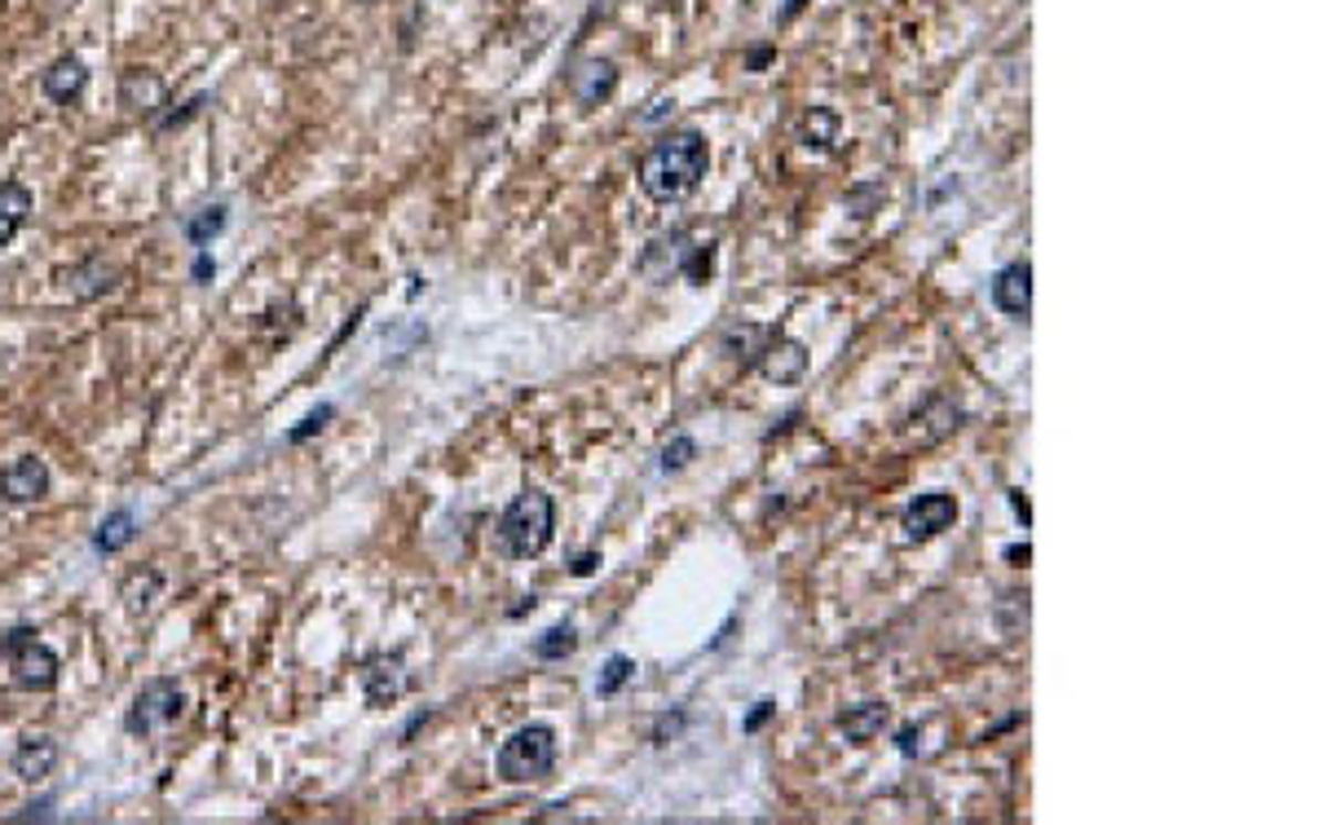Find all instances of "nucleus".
Returning <instances> with one entry per match:
<instances>
[{"label": "nucleus", "mask_w": 1323, "mask_h": 825, "mask_svg": "<svg viewBox=\"0 0 1323 825\" xmlns=\"http://www.w3.org/2000/svg\"><path fill=\"white\" fill-rule=\"evenodd\" d=\"M181 711H186V693H181V685L168 680V676H159V680H146V685L137 689V698H133L124 724H128L133 738H159L164 729H173V724L181 720Z\"/></svg>", "instance_id": "obj_5"}, {"label": "nucleus", "mask_w": 1323, "mask_h": 825, "mask_svg": "<svg viewBox=\"0 0 1323 825\" xmlns=\"http://www.w3.org/2000/svg\"><path fill=\"white\" fill-rule=\"evenodd\" d=\"M658 4H662V0H658Z\"/></svg>", "instance_id": "obj_31"}, {"label": "nucleus", "mask_w": 1323, "mask_h": 825, "mask_svg": "<svg viewBox=\"0 0 1323 825\" xmlns=\"http://www.w3.org/2000/svg\"><path fill=\"white\" fill-rule=\"evenodd\" d=\"M808 367V349L799 341H777L772 349H763V376L777 385H794Z\"/></svg>", "instance_id": "obj_13"}, {"label": "nucleus", "mask_w": 1323, "mask_h": 825, "mask_svg": "<svg viewBox=\"0 0 1323 825\" xmlns=\"http://www.w3.org/2000/svg\"><path fill=\"white\" fill-rule=\"evenodd\" d=\"M221 230H226V208H221V203H212V208H204V212H195V217L186 221V239H190V248H208Z\"/></svg>", "instance_id": "obj_19"}, {"label": "nucleus", "mask_w": 1323, "mask_h": 825, "mask_svg": "<svg viewBox=\"0 0 1323 825\" xmlns=\"http://www.w3.org/2000/svg\"><path fill=\"white\" fill-rule=\"evenodd\" d=\"M592 570H596V556H592V552H587V556H583V561H579V565H574V574H579V578H583V574H592Z\"/></svg>", "instance_id": "obj_27"}, {"label": "nucleus", "mask_w": 1323, "mask_h": 825, "mask_svg": "<svg viewBox=\"0 0 1323 825\" xmlns=\"http://www.w3.org/2000/svg\"><path fill=\"white\" fill-rule=\"evenodd\" d=\"M992 305L1010 318H1028L1032 310V265L1028 261H1014L1006 270H997L992 279Z\"/></svg>", "instance_id": "obj_7"}, {"label": "nucleus", "mask_w": 1323, "mask_h": 825, "mask_svg": "<svg viewBox=\"0 0 1323 825\" xmlns=\"http://www.w3.org/2000/svg\"><path fill=\"white\" fill-rule=\"evenodd\" d=\"M397 667H402L397 658H379V662L366 667V702L371 707L397 702V693H402V671Z\"/></svg>", "instance_id": "obj_17"}, {"label": "nucleus", "mask_w": 1323, "mask_h": 825, "mask_svg": "<svg viewBox=\"0 0 1323 825\" xmlns=\"http://www.w3.org/2000/svg\"><path fill=\"white\" fill-rule=\"evenodd\" d=\"M212 274V261L208 257H199V265H195V279H208Z\"/></svg>", "instance_id": "obj_30"}, {"label": "nucleus", "mask_w": 1323, "mask_h": 825, "mask_svg": "<svg viewBox=\"0 0 1323 825\" xmlns=\"http://www.w3.org/2000/svg\"><path fill=\"white\" fill-rule=\"evenodd\" d=\"M27 217H31V190L22 181H0V248L13 243Z\"/></svg>", "instance_id": "obj_14"}, {"label": "nucleus", "mask_w": 1323, "mask_h": 825, "mask_svg": "<svg viewBox=\"0 0 1323 825\" xmlns=\"http://www.w3.org/2000/svg\"><path fill=\"white\" fill-rule=\"evenodd\" d=\"M614 88H618V71H614V62H587L583 71H574V93H579L583 106L605 102Z\"/></svg>", "instance_id": "obj_15"}, {"label": "nucleus", "mask_w": 1323, "mask_h": 825, "mask_svg": "<svg viewBox=\"0 0 1323 825\" xmlns=\"http://www.w3.org/2000/svg\"><path fill=\"white\" fill-rule=\"evenodd\" d=\"M1006 561H1028V543H1023V547H1019V543L1006 547Z\"/></svg>", "instance_id": "obj_28"}, {"label": "nucleus", "mask_w": 1323, "mask_h": 825, "mask_svg": "<svg viewBox=\"0 0 1323 825\" xmlns=\"http://www.w3.org/2000/svg\"><path fill=\"white\" fill-rule=\"evenodd\" d=\"M164 587V574L159 570H142V574H133L128 583H124V605H128V614H146L150 609V596Z\"/></svg>", "instance_id": "obj_20"}, {"label": "nucleus", "mask_w": 1323, "mask_h": 825, "mask_svg": "<svg viewBox=\"0 0 1323 825\" xmlns=\"http://www.w3.org/2000/svg\"><path fill=\"white\" fill-rule=\"evenodd\" d=\"M115 283H119V270H115V265H106L102 257H88V261H80V265L66 274V288H71V296H75V301H93V296L111 292Z\"/></svg>", "instance_id": "obj_11"}, {"label": "nucleus", "mask_w": 1323, "mask_h": 825, "mask_svg": "<svg viewBox=\"0 0 1323 825\" xmlns=\"http://www.w3.org/2000/svg\"><path fill=\"white\" fill-rule=\"evenodd\" d=\"M706 137L684 128V133H666L662 142H654L640 159V190L654 199V203H679L688 199L701 177H706Z\"/></svg>", "instance_id": "obj_1"}, {"label": "nucleus", "mask_w": 1323, "mask_h": 825, "mask_svg": "<svg viewBox=\"0 0 1323 825\" xmlns=\"http://www.w3.org/2000/svg\"><path fill=\"white\" fill-rule=\"evenodd\" d=\"M632 676H636V662H632V658H623V654H614V658L605 662V676H601L596 693H601V698H614V693H618V689H623Z\"/></svg>", "instance_id": "obj_22"}, {"label": "nucleus", "mask_w": 1323, "mask_h": 825, "mask_svg": "<svg viewBox=\"0 0 1323 825\" xmlns=\"http://www.w3.org/2000/svg\"><path fill=\"white\" fill-rule=\"evenodd\" d=\"M133 534H137V516L128 512V508H115L102 525H97V534H93V547L102 552V556H115V552H124L128 543H133Z\"/></svg>", "instance_id": "obj_16"}, {"label": "nucleus", "mask_w": 1323, "mask_h": 825, "mask_svg": "<svg viewBox=\"0 0 1323 825\" xmlns=\"http://www.w3.org/2000/svg\"><path fill=\"white\" fill-rule=\"evenodd\" d=\"M53 769H58V742H53V738H22V742H18V751H13V773H18V782L35 786V782H44Z\"/></svg>", "instance_id": "obj_10"}, {"label": "nucleus", "mask_w": 1323, "mask_h": 825, "mask_svg": "<svg viewBox=\"0 0 1323 825\" xmlns=\"http://www.w3.org/2000/svg\"><path fill=\"white\" fill-rule=\"evenodd\" d=\"M958 521V503L949 494H918L905 508V534L909 539H931L940 530H949Z\"/></svg>", "instance_id": "obj_8"}, {"label": "nucleus", "mask_w": 1323, "mask_h": 825, "mask_svg": "<svg viewBox=\"0 0 1323 825\" xmlns=\"http://www.w3.org/2000/svg\"><path fill=\"white\" fill-rule=\"evenodd\" d=\"M0 654L9 662L13 689H22V693H49L58 685V654L49 645H40L31 627H13L0 640Z\"/></svg>", "instance_id": "obj_4"}, {"label": "nucleus", "mask_w": 1323, "mask_h": 825, "mask_svg": "<svg viewBox=\"0 0 1323 825\" xmlns=\"http://www.w3.org/2000/svg\"><path fill=\"white\" fill-rule=\"evenodd\" d=\"M556 764V733L548 724H525L499 746V777L512 786L548 777Z\"/></svg>", "instance_id": "obj_3"}, {"label": "nucleus", "mask_w": 1323, "mask_h": 825, "mask_svg": "<svg viewBox=\"0 0 1323 825\" xmlns=\"http://www.w3.org/2000/svg\"><path fill=\"white\" fill-rule=\"evenodd\" d=\"M697 455V446H692V437H675L666 450H662V472H675V468H684L688 459Z\"/></svg>", "instance_id": "obj_23"}, {"label": "nucleus", "mask_w": 1323, "mask_h": 825, "mask_svg": "<svg viewBox=\"0 0 1323 825\" xmlns=\"http://www.w3.org/2000/svg\"><path fill=\"white\" fill-rule=\"evenodd\" d=\"M323 419H331V407H319V411L310 415V419H305L301 428H292V441H305V437H310L314 428H323Z\"/></svg>", "instance_id": "obj_24"}, {"label": "nucleus", "mask_w": 1323, "mask_h": 825, "mask_svg": "<svg viewBox=\"0 0 1323 825\" xmlns=\"http://www.w3.org/2000/svg\"><path fill=\"white\" fill-rule=\"evenodd\" d=\"M0 494H4L9 503H18V508L40 503V499L49 494V468H44V459H35V455L13 459V463L0 472Z\"/></svg>", "instance_id": "obj_6"}, {"label": "nucleus", "mask_w": 1323, "mask_h": 825, "mask_svg": "<svg viewBox=\"0 0 1323 825\" xmlns=\"http://www.w3.org/2000/svg\"><path fill=\"white\" fill-rule=\"evenodd\" d=\"M119 102L133 111V115H155L159 106H168V84L155 75V71H124L119 75Z\"/></svg>", "instance_id": "obj_9"}, {"label": "nucleus", "mask_w": 1323, "mask_h": 825, "mask_svg": "<svg viewBox=\"0 0 1323 825\" xmlns=\"http://www.w3.org/2000/svg\"><path fill=\"white\" fill-rule=\"evenodd\" d=\"M574 645H579V636H574V627H552V631H543L539 640H534V658H543V662H556V658H565V654H574Z\"/></svg>", "instance_id": "obj_21"}, {"label": "nucleus", "mask_w": 1323, "mask_h": 825, "mask_svg": "<svg viewBox=\"0 0 1323 825\" xmlns=\"http://www.w3.org/2000/svg\"><path fill=\"white\" fill-rule=\"evenodd\" d=\"M768 716H772V707H768V702H759V711H754V716H750V720H746V729H750V733H754V729H759V724H763V720H768Z\"/></svg>", "instance_id": "obj_25"}, {"label": "nucleus", "mask_w": 1323, "mask_h": 825, "mask_svg": "<svg viewBox=\"0 0 1323 825\" xmlns=\"http://www.w3.org/2000/svg\"><path fill=\"white\" fill-rule=\"evenodd\" d=\"M883 724H887V707H878V702H865V707H852L847 716H838V729H843L847 742H856V746L874 742V738L883 733Z\"/></svg>", "instance_id": "obj_18"}, {"label": "nucleus", "mask_w": 1323, "mask_h": 825, "mask_svg": "<svg viewBox=\"0 0 1323 825\" xmlns=\"http://www.w3.org/2000/svg\"><path fill=\"white\" fill-rule=\"evenodd\" d=\"M768 53H772V49H754V53H750V66H754V71H759V66H763V62H768Z\"/></svg>", "instance_id": "obj_29"}, {"label": "nucleus", "mask_w": 1323, "mask_h": 825, "mask_svg": "<svg viewBox=\"0 0 1323 825\" xmlns=\"http://www.w3.org/2000/svg\"><path fill=\"white\" fill-rule=\"evenodd\" d=\"M84 84H88V71H84L80 58H58V62L40 75V88H44L53 102H75V97L84 93Z\"/></svg>", "instance_id": "obj_12"}, {"label": "nucleus", "mask_w": 1323, "mask_h": 825, "mask_svg": "<svg viewBox=\"0 0 1323 825\" xmlns=\"http://www.w3.org/2000/svg\"><path fill=\"white\" fill-rule=\"evenodd\" d=\"M552 530H556V503L543 494V490H525L508 503L503 521H499V539L503 547L517 556V561H530L539 556L548 543H552Z\"/></svg>", "instance_id": "obj_2"}, {"label": "nucleus", "mask_w": 1323, "mask_h": 825, "mask_svg": "<svg viewBox=\"0 0 1323 825\" xmlns=\"http://www.w3.org/2000/svg\"><path fill=\"white\" fill-rule=\"evenodd\" d=\"M900 751H905V755H914V751H918V733H914V729H905V733H900Z\"/></svg>", "instance_id": "obj_26"}]
</instances>
